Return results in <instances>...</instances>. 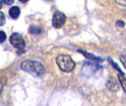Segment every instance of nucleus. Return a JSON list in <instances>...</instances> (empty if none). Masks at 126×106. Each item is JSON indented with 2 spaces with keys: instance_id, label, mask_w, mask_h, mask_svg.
I'll return each instance as SVG.
<instances>
[{
  "instance_id": "1",
  "label": "nucleus",
  "mask_w": 126,
  "mask_h": 106,
  "mask_svg": "<svg viewBox=\"0 0 126 106\" xmlns=\"http://www.w3.org/2000/svg\"><path fill=\"white\" fill-rule=\"evenodd\" d=\"M21 67L23 71L30 73L37 77H43L45 75V69L44 66L38 61H25L22 62Z\"/></svg>"
},
{
  "instance_id": "2",
  "label": "nucleus",
  "mask_w": 126,
  "mask_h": 106,
  "mask_svg": "<svg viewBox=\"0 0 126 106\" xmlns=\"http://www.w3.org/2000/svg\"><path fill=\"white\" fill-rule=\"evenodd\" d=\"M56 63L61 71L71 72L75 68V63L68 55H60L56 58Z\"/></svg>"
},
{
  "instance_id": "3",
  "label": "nucleus",
  "mask_w": 126,
  "mask_h": 106,
  "mask_svg": "<svg viewBox=\"0 0 126 106\" xmlns=\"http://www.w3.org/2000/svg\"><path fill=\"white\" fill-rule=\"evenodd\" d=\"M99 69H100V66L98 64H95L91 62H86L83 64L82 67L81 73L84 76L89 77L95 74Z\"/></svg>"
},
{
  "instance_id": "4",
  "label": "nucleus",
  "mask_w": 126,
  "mask_h": 106,
  "mask_svg": "<svg viewBox=\"0 0 126 106\" xmlns=\"http://www.w3.org/2000/svg\"><path fill=\"white\" fill-rule=\"evenodd\" d=\"M10 44L16 49H22L25 47V42L22 38V36L17 32H14L10 37Z\"/></svg>"
},
{
  "instance_id": "5",
  "label": "nucleus",
  "mask_w": 126,
  "mask_h": 106,
  "mask_svg": "<svg viewBox=\"0 0 126 106\" xmlns=\"http://www.w3.org/2000/svg\"><path fill=\"white\" fill-rule=\"evenodd\" d=\"M66 20V15L62 12L57 11L54 13L52 17V26L56 29L61 28L64 25Z\"/></svg>"
},
{
  "instance_id": "6",
  "label": "nucleus",
  "mask_w": 126,
  "mask_h": 106,
  "mask_svg": "<svg viewBox=\"0 0 126 106\" xmlns=\"http://www.w3.org/2000/svg\"><path fill=\"white\" fill-rule=\"evenodd\" d=\"M106 87L109 91L112 92H116L120 89V83L115 77H110L106 83Z\"/></svg>"
},
{
  "instance_id": "7",
  "label": "nucleus",
  "mask_w": 126,
  "mask_h": 106,
  "mask_svg": "<svg viewBox=\"0 0 126 106\" xmlns=\"http://www.w3.org/2000/svg\"><path fill=\"white\" fill-rule=\"evenodd\" d=\"M9 15L13 19H17L20 15V9L17 6H13L9 10Z\"/></svg>"
},
{
  "instance_id": "8",
  "label": "nucleus",
  "mask_w": 126,
  "mask_h": 106,
  "mask_svg": "<svg viewBox=\"0 0 126 106\" xmlns=\"http://www.w3.org/2000/svg\"><path fill=\"white\" fill-rule=\"evenodd\" d=\"M78 52H81L87 59H89V60H92V61H101V58H98V57H96L94 56V55L91 54V53H89V52H86L85 51H83V50H78Z\"/></svg>"
},
{
  "instance_id": "9",
  "label": "nucleus",
  "mask_w": 126,
  "mask_h": 106,
  "mask_svg": "<svg viewBox=\"0 0 126 106\" xmlns=\"http://www.w3.org/2000/svg\"><path fill=\"white\" fill-rule=\"evenodd\" d=\"M118 79L120 80V85L124 91V92L126 93V78L124 76V74H120V73H118Z\"/></svg>"
},
{
  "instance_id": "10",
  "label": "nucleus",
  "mask_w": 126,
  "mask_h": 106,
  "mask_svg": "<svg viewBox=\"0 0 126 106\" xmlns=\"http://www.w3.org/2000/svg\"><path fill=\"white\" fill-rule=\"evenodd\" d=\"M6 83H7V77L5 76L0 77V94L2 91L3 88L6 85Z\"/></svg>"
},
{
  "instance_id": "11",
  "label": "nucleus",
  "mask_w": 126,
  "mask_h": 106,
  "mask_svg": "<svg viewBox=\"0 0 126 106\" xmlns=\"http://www.w3.org/2000/svg\"><path fill=\"white\" fill-rule=\"evenodd\" d=\"M109 62L111 63V64L112 65V66H113V67H114V69H115L117 71H118V72H119V73H120V74H124V73L122 72L121 69H120V68L118 66V65H117V64L115 63V62H114V61H112L111 58H109Z\"/></svg>"
},
{
  "instance_id": "12",
  "label": "nucleus",
  "mask_w": 126,
  "mask_h": 106,
  "mask_svg": "<svg viewBox=\"0 0 126 106\" xmlns=\"http://www.w3.org/2000/svg\"><path fill=\"white\" fill-rule=\"evenodd\" d=\"M29 32L32 34H38L41 32V30L36 27H30L29 29Z\"/></svg>"
},
{
  "instance_id": "13",
  "label": "nucleus",
  "mask_w": 126,
  "mask_h": 106,
  "mask_svg": "<svg viewBox=\"0 0 126 106\" xmlns=\"http://www.w3.org/2000/svg\"><path fill=\"white\" fill-rule=\"evenodd\" d=\"M6 19H5V15L2 12H0V27L3 26L5 24Z\"/></svg>"
},
{
  "instance_id": "14",
  "label": "nucleus",
  "mask_w": 126,
  "mask_h": 106,
  "mask_svg": "<svg viewBox=\"0 0 126 106\" xmlns=\"http://www.w3.org/2000/svg\"><path fill=\"white\" fill-rule=\"evenodd\" d=\"M120 61L122 63V64L123 65V66L125 67V69H126V55H122L120 57Z\"/></svg>"
},
{
  "instance_id": "15",
  "label": "nucleus",
  "mask_w": 126,
  "mask_h": 106,
  "mask_svg": "<svg viewBox=\"0 0 126 106\" xmlns=\"http://www.w3.org/2000/svg\"><path fill=\"white\" fill-rule=\"evenodd\" d=\"M6 40V34L3 31H0V44L3 43Z\"/></svg>"
},
{
  "instance_id": "16",
  "label": "nucleus",
  "mask_w": 126,
  "mask_h": 106,
  "mask_svg": "<svg viewBox=\"0 0 126 106\" xmlns=\"http://www.w3.org/2000/svg\"><path fill=\"white\" fill-rule=\"evenodd\" d=\"M116 24H117L118 27H125V25H126L125 22H124L123 21H122V20L117 21V23H116Z\"/></svg>"
},
{
  "instance_id": "17",
  "label": "nucleus",
  "mask_w": 126,
  "mask_h": 106,
  "mask_svg": "<svg viewBox=\"0 0 126 106\" xmlns=\"http://www.w3.org/2000/svg\"><path fill=\"white\" fill-rule=\"evenodd\" d=\"M116 2L122 6H124V7H126V0H115Z\"/></svg>"
},
{
  "instance_id": "18",
  "label": "nucleus",
  "mask_w": 126,
  "mask_h": 106,
  "mask_svg": "<svg viewBox=\"0 0 126 106\" xmlns=\"http://www.w3.org/2000/svg\"><path fill=\"white\" fill-rule=\"evenodd\" d=\"M13 1V0H1V2H3L5 4H12Z\"/></svg>"
},
{
  "instance_id": "19",
  "label": "nucleus",
  "mask_w": 126,
  "mask_h": 106,
  "mask_svg": "<svg viewBox=\"0 0 126 106\" xmlns=\"http://www.w3.org/2000/svg\"><path fill=\"white\" fill-rule=\"evenodd\" d=\"M21 2H23V3H25V2H27V1H28L29 0H19Z\"/></svg>"
},
{
  "instance_id": "20",
  "label": "nucleus",
  "mask_w": 126,
  "mask_h": 106,
  "mask_svg": "<svg viewBox=\"0 0 126 106\" xmlns=\"http://www.w3.org/2000/svg\"><path fill=\"white\" fill-rule=\"evenodd\" d=\"M1 6H2V2H1V1L0 0V9L1 8Z\"/></svg>"
}]
</instances>
